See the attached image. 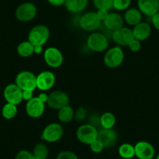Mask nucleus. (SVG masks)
I'll list each match as a JSON object with an SVG mask.
<instances>
[{
	"instance_id": "11",
	"label": "nucleus",
	"mask_w": 159,
	"mask_h": 159,
	"mask_svg": "<svg viewBox=\"0 0 159 159\" xmlns=\"http://www.w3.org/2000/svg\"><path fill=\"white\" fill-rule=\"evenodd\" d=\"M4 98L7 103L17 105L23 101V91L16 84H10L4 90Z\"/></svg>"
},
{
	"instance_id": "40",
	"label": "nucleus",
	"mask_w": 159,
	"mask_h": 159,
	"mask_svg": "<svg viewBox=\"0 0 159 159\" xmlns=\"http://www.w3.org/2000/svg\"><path fill=\"white\" fill-rule=\"evenodd\" d=\"M34 53L40 55L43 52V46H42V45H36V46H34Z\"/></svg>"
},
{
	"instance_id": "8",
	"label": "nucleus",
	"mask_w": 159,
	"mask_h": 159,
	"mask_svg": "<svg viewBox=\"0 0 159 159\" xmlns=\"http://www.w3.org/2000/svg\"><path fill=\"white\" fill-rule=\"evenodd\" d=\"M70 103L68 94L62 91H55L48 94L47 105L53 109L59 110Z\"/></svg>"
},
{
	"instance_id": "36",
	"label": "nucleus",
	"mask_w": 159,
	"mask_h": 159,
	"mask_svg": "<svg viewBox=\"0 0 159 159\" xmlns=\"http://www.w3.org/2000/svg\"><path fill=\"white\" fill-rule=\"evenodd\" d=\"M151 17L153 26H154L157 30H159V12L158 13H155L154 15H153Z\"/></svg>"
},
{
	"instance_id": "5",
	"label": "nucleus",
	"mask_w": 159,
	"mask_h": 159,
	"mask_svg": "<svg viewBox=\"0 0 159 159\" xmlns=\"http://www.w3.org/2000/svg\"><path fill=\"white\" fill-rule=\"evenodd\" d=\"M37 10L36 6L32 2H24L20 4L16 10L15 16L20 22H29L36 16Z\"/></svg>"
},
{
	"instance_id": "25",
	"label": "nucleus",
	"mask_w": 159,
	"mask_h": 159,
	"mask_svg": "<svg viewBox=\"0 0 159 159\" xmlns=\"http://www.w3.org/2000/svg\"><path fill=\"white\" fill-rule=\"evenodd\" d=\"M119 154L123 158L130 159L135 156V149L134 146L129 143H123L119 148Z\"/></svg>"
},
{
	"instance_id": "33",
	"label": "nucleus",
	"mask_w": 159,
	"mask_h": 159,
	"mask_svg": "<svg viewBox=\"0 0 159 159\" xmlns=\"http://www.w3.org/2000/svg\"><path fill=\"white\" fill-rule=\"evenodd\" d=\"M15 159H35V157H34L33 154L30 153V151L23 150V151H19L16 154Z\"/></svg>"
},
{
	"instance_id": "23",
	"label": "nucleus",
	"mask_w": 159,
	"mask_h": 159,
	"mask_svg": "<svg viewBox=\"0 0 159 159\" xmlns=\"http://www.w3.org/2000/svg\"><path fill=\"white\" fill-rule=\"evenodd\" d=\"M34 46L29 41L23 42L17 46V53L20 56L27 58L31 56L34 53Z\"/></svg>"
},
{
	"instance_id": "19",
	"label": "nucleus",
	"mask_w": 159,
	"mask_h": 159,
	"mask_svg": "<svg viewBox=\"0 0 159 159\" xmlns=\"http://www.w3.org/2000/svg\"><path fill=\"white\" fill-rule=\"evenodd\" d=\"M132 30L134 38L139 40L140 42L148 39L151 33V26L145 22H140L134 26V28Z\"/></svg>"
},
{
	"instance_id": "38",
	"label": "nucleus",
	"mask_w": 159,
	"mask_h": 159,
	"mask_svg": "<svg viewBox=\"0 0 159 159\" xmlns=\"http://www.w3.org/2000/svg\"><path fill=\"white\" fill-rule=\"evenodd\" d=\"M51 5L54 7H60L65 4L66 0H47Z\"/></svg>"
},
{
	"instance_id": "12",
	"label": "nucleus",
	"mask_w": 159,
	"mask_h": 159,
	"mask_svg": "<svg viewBox=\"0 0 159 159\" xmlns=\"http://www.w3.org/2000/svg\"><path fill=\"white\" fill-rule=\"evenodd\" d=\"M56 83V76L51 71H43L37 76V88L42 91L51 89Z\"/></svg>"
},
{
	"instance_id": "6",
	"label": "nucleus",
	"mask_w": 159,
	"mask_h": 159,
	"mask_svg": "<svg viewBox=\"0 0 159 159\" xmlns=\"http://www.w3.org/2000/svg\"><path fill=\"white\" fill-rule=\"evenodd\" d=\"M88 46L91 51L102 52L106 51L108 47V41L106 36L101 33H92L87 41Z\"/></svg>"
},
{
	"instance_id": "29",
	"label": "nucleus",
	"mask_w": 159,
	"mask_h": 159,
	"mask_svg": "<svg viewBox=\"0 0 159 159\" xmlns=\"http://www.w3.org/2000/svg\"><path fill=\"white\" fill-rule=\"evenodd\" d=\"M132 0H113V8L117 10H127L130 6Z\"/></svg>"
},
{
	"instance_id": "14",
	"label": "nucleus",
	"mask_w": 159,
	"mask_h": 159,
	"mask_svg": "<svg viewBox=\"0 0 159 159\" xmlns=\"http://www.w3.org/2000/svg\"><path fill=\"white\" fill-rule=\"evenodd\" d=\"M26 111L30 117L37 119L43 115L45 111V103L38 97L33 98L26 105Z\"/></svg>"
},
{
	"instance_id": "24",
	"label": "nucleus",
	"mask_w": 159,
	"mask_h": 159,
	"mask_svg": "<svg viewBox=\"0 0 159 159\" xmlns=\"http://www.w3.org/2000/svg\"><path fill=\"white\" fill-rule=\"evenodd\" d=\"M116 122V116L111 112H105L100 117V124L104 129H112Z\"/></svg>"
},
{
	"instance_id": "1",
	"label": "nucleus",
	"mask_w": 159,
	"mask_h": 159,
	"mask_svg": "<svg viewBox=\"0 0 159 159\" xmlns=\"http://www.w3.org/2000/svg\"><path fill=\"white\" fill-rule=\"evenodd\" d=\"M50 37L49 29L45 25H37L30 30L28 34V41L34 45H42L46 44Z\"/></svg>"
},
{
	"instance_id": "26",
	"label": "nucleus",
	"mask_w": 159,
	"mask_h": 159,
	"mask_svg": "<svg viewBox=\"0 0 159 159\" xmlns=\"http://www.w3.org/2000/svg\"><path fill=\"white\" fill-rule=\"evenodd\" d=\"M32 154L35 159H47L48 156V147L45 143H38L34 148Z\"/></svg>"
},
{
	"instance_id": "20",
	"label": "nucleus",
	"mask_w": 159,
	"mask_h": 159,
	"mask_svg": "<svg viewBox=\"0 0 159 159\" xmlns=\"http://www.w3.org/2000/svg\"><path fill=\"white\" fill-rule=\"evenodd\" d=\"M88 0H66L65 7L72 13H79L84 11L88 6Z\"/></svg>"
},
{
	"instance_id": "21",
	"label": "nucleus",
	"mask_w": 159,
	"mask_h": 159,
	"mask_svg": "<svg viewBox=\"0 0 159 159\" xmlns=\"http://www.w3.org/2000/svg\"><path fill=\"white\" fill-rule=\"evenodd\" d=\"M124 20L130 26H136L142 20V13L136 8L128 9L124 14Z\"/></svg>"
},
{
	"instance_id": "2",
	"label": "nucleus",
	"mask_w": 159,
	"mask_h": 159,
	"mask_svg": "<svg viewBox=\"0 0 159 159\" xmlns=\"http://www.w3.org/2000/svg\"><path fill=\"white\" fill-rule=\"evenodd\" d=\"M124 60V52L120 46H116L108 50L104 57L105 66L110 69H116L121 66Z\"/></svg>"
},
{
	"instance_id": "30",
	"label": "nucleus",
	"mask_w": 159,
	"mask_h": 159,
	"mask_svg": "<svg viewBox=\"0 0 159 159\" xmlns=\"http://www.w3.org/2000/svg\"><path fill=\"white\" fill-rule=\"evenodd\" d=\"M87 117V110L83 107H80L77 108L76 112L74 113V119L77 122L84 121Z\"/></svg>"
},
{
	"instance_id": "31",
	"label": "nucleus",
	"mask_w": 159,
	"mask_h": 159,
	"mask_svg": "<svg viewBox=\"0 0 159 159\" xmlns=\"http://www.w3.org/2000/svg\"><path fill=\"white\" fill-rule=\"evenodd\" d=\"M56 159H78L76 154L70 151H64L59 153Z\"/></svg>"
},
{
	"instance_id": "16",
	"label": "nucleus",
	"mask_w": 159,
	"mask_h": 159,
	"mask_svg": "<svg viewBox=\"0 0 159 159\" xmlns=\"http://www.w3.org/2000/svg\"><path fill=\"white\" fill-rule=\"evenodd\" d=\"M135 156L139 159H153L155 154L154 147L147 141H140L134 146Z\"/></svg>"
},
{
	"instance_id": "4",
	"label": "nucleus",
	"mask_w": 159,
	"mask_h": 159,
	"mask_svg": "<svg viewBox=\"0 0 159 159\" xmlns=\"http://www.w3.org/2000/svg\"><path fill=\"white\" fill-rule=\"evenodd\" d=\"M98 130L91 124L81 125L76 131V137L80 142L90 145L98 139Z\"/></svg>"
},
{
	"instance_id": "9",
	"label": "nucleus",
	"mask_w": 159,
	"mask_h": 159,
	"mask_svg": "<svg viewBox=\"0 0 159 159\" xmlns=\"http://www.w3.org/2000/svg\"><path fill=\"white\" fill-rule=\"evenodd\" d=\"M102 21L94 12H88L80 19V26L85 31H94L101 25Z\"/></svg>"
},
{
	"instance_id": "7",
	"label": "nucleus",
	"mask_w": 159,
	"mask_h": 159,
	"mask_svg": "<svg viewBox=\"0 0 159 159\" xmlns=\"http://www.w3.org/2000/svg\"><path fill=\"white\" fill-rule=\"evenodd\" d=\"M63 135V128L61 124L57 123H52L44 129L42 134V138L49 143L57 142L62 138Z\"/></svg>"
},
{
	"instance_id": "34",
	"label": "nucleus",
	"mask_w": 159,
	"mask_h": 159,
	"mask_svg": "<svg viewBox=\"0 0 159 159\" xmlns=\"http://www.w3.org/2000/svg\"><path fill=\"white\" fill-rule=\"evenodd\" d=\"M128 47H129L130 51L136 52H138L139 50L140 49V48H141V43H140V42L139 40L134 38V39L129 42V44L128 45Z\"/></svg>"
},
{
	"instance_id": "39",
	"label": "nucleus",
	"mask_w": 159,
	"mask_h": 159,
	"mask_svg": "<svg viewBox=\"0 0 159 159\" xmlns=\"http://www.w3.org/2000/svg\"><path fill=\"white\" fill-rule=\"evenodd\" d=\"M38 98L42 101L44 103H47V101H48V94H46V93H41L38 96Z\"/></svg>"
},
{
	"instance_id": "22",
	"label": "nucleus",
	"mask_w": 159,
	"mask_h": 159,
	"mask_svg": "<svg viewBox=\"0 0 159 159\" xmlns=\"http://www.w3.org/2000/svg\"><path fill=\"white\" fill-rule=\"evenodd\" d=\"M74 111L70 105H66L60 108L58 111V119L61 123H68L74 118Z\"/></svg>"
},
{
	"instance_id": "32",
	"label": "nucleus",
	"mask_w": 159,
	"mask_h": 159,
	"mask_svg": "<svg viewBox=\"0 0 159 159\" xmlns=\"http://www.w3.org/2000/svg\"><path fill=\"white\" fill-rule=\"evenodd\" d=\"M90 148H91V151L94 153H96V154H98V153H101L104 149V146L98 140H95L94 142L90 144Z\"/></svg>"
},
{
	"instance_id": "35",
	"label": "nucleus",
	"mask_w": 159,
	"mask_h": 159,
	"mask_svg": "<svg viewBox=\"0 0 159 159\" xmlns=\"http://www.w3.org/2000/svg\"><path fill=\"white\" fill-rule=\"evenodd\" d=\"M96 13H97V16L99 18V20H100L101 21H104L109 13H108V10H98V11L96 12Z\"/></svg>"
},
{
	"instance_id": "28",
	"label": "nucleus",
	"mask_w": 159,
	"mask_h": 159,
	"mask_svg": "<svg viewBox=\"0 0 159 159\" xmlns=\"http://www.w3.org/2000/svg\"><path fill=\"white\" fill-rule=\"evenodd\" d=\"M93 3L97 10H105L109 11L113 8V0H93Z\"/></svg>"
},
{
	"instance_id": "18",
	"label": "nucleus",
	"mask_w": 159,
	"mask_h": 159,
	"mask_svg": "<svg viewBox=\"0 0 159 159\" xmlns=\"http://www.w3.org/2000/svg\"><path fill=\"white\" fill-rule=\"evenodd\" d=\"M103 22L105 27L108 30L115 31V30L123 27L124 20H123V16L119 13H109Z\"/></svg>"
},
{
	"instance_id": "41",
	"label": "nucleus",
	"mask_w": 159,
	"mask_h": 159,
	"mask_svg": "<svg viewBox=\"0 0 159 159\" xmlns=\"http://www.w3.org/2000/svg\"><path fill=\"white\" fill-rule=\"evenodd\" d=\"M155 159H159V154H158V155L157 156V157H156V158H155Z\"/></svg>"
},
{
	"instance_id": "3",
	"label": "nucleus",
	"mask_w": 159,
	"mask_h": 159,
	"mask_svg": "<svg viewBox=\"0 0 159 159\" xmlns=\"http://www.w3.org/2000/svg\"><path fill=\"white\" fill-rule=\"evenodd\" d=\"M16 84L22 91H34L37 88V76L30 71H22L16 76Z\"/></svg>"
},
{
	"instance_id": "37",
	"label": "nucleus",
	"mask_w": 159,
	"mask_h": 159,
	"mask_svg": "<svg viewBox=\"0 0 159 159\" xmlns=\"http://www.w3.org/2000/svg\"><path fill=\"white\" fill-rule=\"evenodd\" d=\"M33 91H23V100L24 101H30V99L33 98Z\"/></svg>"
},
{
	"instance_id": "15",
	"label": "nucleus",
	"mask_w": 159,
	"mask_h": 159,
	"mask_svg": "<svg viewBox=\"0 0 159 159\" xmlns=\"http://www.w3.org/2000/svg\"><path fill=\"white\" fill-rule=\"evenodd\" d=\"M98 140L103 144L104 148H112L118 140L117 133L113 129L102 128L98 130Z\"/></svg>"
},
{
	"instance_id": "13",
	"label": "nucleus",
	"mask_w": 159,
	"mask_h": 159,
	"mask_svg": "<svg viewBox=\"0 0 159 159\" xmlns=\"http://www.w3.org/2000/svg\"><path fill=\"white\" fill-rule=\"evenodd\" d=\"M134 38L133 30L128 27H123L113 31L112 39L114 42L120 46H128L129 42Z\"/></svg>"
},
{
	"instance_id": "27",
	"label": "nucleus",
	"mask_w": 159,
	"mask_h": 159,
	"mask_svg": "<svg viewBox=\"0 0 159 159\" xmlns=\"http://www.w3.org/2000/svg\"><path fill=\"white\" fill-rule=\"evenodd\" d=\"M17 114V107L16 105L7 103L2 109V115L6 119H12Z\"/></svg>"
},
{
	"instance_id": "10",
	"label": "nucleus",
	"mask_w": 159,
	"mask_h": 159,
	"mask_svg": "<svg viewBox=\"0 0 159 159\" xmlns=\"http://www.w3.org/2000/svg\"><path fill=\"white\" fill-rule=\"evenodd\" d=\"M44 59L47 65L52 68H58L63 62V56L58 48L49 47L44 52Z\"/></svg>"
},
{
	"instance_id": "17",
	"label": "nucleus",
	"mask_w": 159,
	"mask_h": 159,
	"mask_svg": "<svg viewBox=\"0 0 159 159\" xmlns=\"http://www.w3.org/2000/svg\"><path fill=\"white\" fill-rule=\"evenodd\" d=\"M138 10L148 16L159 12V0H138Z\"/></svg>"
}]
</instances>
